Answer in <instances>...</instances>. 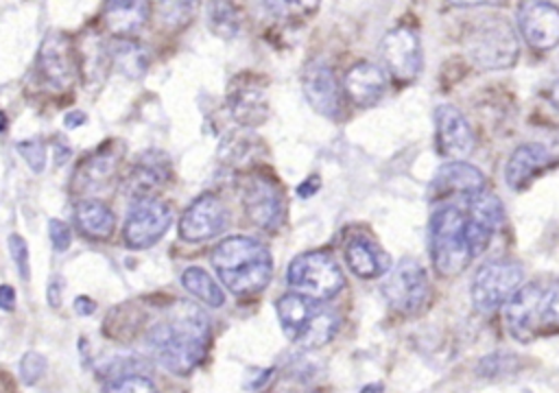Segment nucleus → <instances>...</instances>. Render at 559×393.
<instances>
[{"label":"nucleus","mask_w":559,"mask_h":393,"mask_svg":"<svg viewBox=\"0 0 559 393\" xmlns=\"http://www.w3.org/2000/svg\"><path fill=\"white\" fill-rule=\"evenodd\" d=\"M286 279L295 288V293H301V295L319 299V301L334 297L343 288V282H345L338 264L325 251L299 253L288 264Z\"/></svg>","instance_id":"7"},{"label":"nucleus","mask_w":559,"mask_h":393,"mask_svg":"<svg viewBox=\"0 0 559 393\" xmlns=\"http://www.w3.org/2000/svg\"><path fill=\"white\" fill-rule=\"evenodd\" d=\"M114 168H116V155H114V151L105 148L85 162L81 172H76V181L81 179V183L94 186L96 181H105L107 177H111Z\"/></svg>","instance_id":"31"},{"label":"nucleus","mask_w":559,"mask_h":393,"mask_svg":"<svg viewBox=\"0 0 559 393\" xmlns=\"http://www.w3.org/2000/svg\"><path fill=\"white\" fill-rule=\"evenodd\" d=\"M550 159H552V155L544 144H537V142L520 144L511 153V157L504 166V179H507L509 188H513V190L526 188L533 181V177H537L550 164Z\"/></svg>","instance_id":"21"},{"label":"nucleus","mask_w":559,"mask_h":393,"mask_svg":"<svg viewBox=\"0 0 559 393\" xmlns=\"http://www.w3.org/2000/svg\"><path fill=\"white\" fill-rule=\"evenodd\" d=\"M9 251L13 255V262H15L17 271H20V277L26 279L28 277V247L17 234L9 236Z\"/></svg>","instance_id":"37"},{"label":"nucleus","mask_w":559,"mask_h":393,"mask_svg":"<svg viewBox=\"0 0 559 393\" xmlns=\"http://www.w3.org/2000/svg\"><path fill=\"white\" fill-rule=\"evenodd\" d=\"M542 284L522 286L504 306V327L518 341H528L537 336V303H539Z\"/></svg>","instance_id":"19"},{"label":"nucleus","mask_w":559,"mask_h":393,"mask_svg":"<svg viewBox=\"0 0 559 393\" xmlns=\"http://www.w3.org/2000/svg\"><path fill=\"white\" fill-rule=\"evenodd\" d=\"M264 4L277 17H304L317 9L319 0H264Z\"/></svg>","instance_id":"33"},{"label":"nucleus","mask_w":559,"mask_h":393,"mask_svg":"<svg viewBox=\"0 0 559 393\" xmlns=\"http://www.w3.org/2000/svg\"><path fill=\"white\" fill-rule=\"evenodd\" d=\"M212 264L234 295L260 293L273 273V260L266 247L247 236L221 240L212 251Z\"/></svg>","instance_id":"2"},{"label":"nucleus","mask_w":559,"mask_h":393,"mask_svg":"<svg viewBox=\"0 0 559 393\" xmlns=\"http://www.w3.org/2000/svg\"><path fill=\"white\" fill-rule=\"evenodd\" d=\"M7 127V118H4V114L0 111V131Z\"/></svg>","instance_id":"46"},{"label":"nucleus","mask_w":559,"mask_h":393,"mask_svg":"<svg viewBox=\"0 0 559 393\" xmlns=\"http://www.w3.org/2000/svg\"><path fill=\"white\" fill-rule=\"evenodd\" d=\"M559 332V284L542 286L537 303V336Z\"/></svg>","instance_id":"28"},{"label":"nucleus","mask_w":559,"mask_h":393,"mask_svg":"<svg viewBox=\"0 0 559 393\" xmlns=\"http://www.w3.org/2000/svg\"><path fill=\"white\" fill-rule=\"evenodd\" d=\"M76 225L90 238H109L114 231V214L100 201H81L76 207Z\"/></svg>","instance_id":"26"},{"label":"nucleus","mask_w":559,"mask_h":393,"mask_svg":"<svg viewBox=\"0 0 559 393\" xmlns=\"http://www.w3.org/2000/svg\"><path fill=\"white\" fill-rule=\"evenodd\" d=\"M430 190L437 196H448V194L469 196L474 192L485 190V175L476 166L463 159H452L437 170Z\"/></svg>","instance_id":"20"},{"label":"nucleus","mask_w":559,"mask_h":393,"mask_svg":"<svg viewBox=\"0 0 559 393\" xmlns=\"http://www.w3.org/2000/svg\"><path fill=\"white\" fill-rule=\"evenodd\" d=\"M275 308L284 334L304 349L323 347L338 330V317L319 299L301 293L282 295Z\"/></svg>","instance_id":"3"},{"label":"nucleus","mask_w":559,"mask_h":393,"mask_svg":"<svg viewBox=\"0 0 559 393\" xmlns=\"http://www.w3.org/2000/svg\"><path fill=\"white\" fill-rule=\"evenodd\" d=\"M181 284L188 293H192L197 299H201L207 306H223L225 301L223 288L210 277V273H205L199 266H188L181 273Z\"/></svg>","instance_id":"27"},{"label":"nucleus","mask_w":559,"mask_h":393,"mask_svg":"<svg viewBox=\"0 0 559 393\" xmlns=\"http://www.w3.org/2000/svg\"><path fill=\"white\" fill-rule=\"evenodd\" d=\"M382 295L389 306L400 314H417L430 299V282L424 266L404 258L389 269V275L382 284Z\"/></svg>","instance_id":"8"},{"label":"nucleus","mask_w":559,"mask_h":393,"mask_svg":"<svg viewBox=\"0 0 559 393\" xmlns=\"http://www.w3.org/2000/svg\"><path fill=\"white\" fill-rule=\"evenodd\" d=\"M227 103H229V111H231L234 120L240 124H247V127L260 124L269 114L264 83H260L251 74L234 79L229 94H227Z\"/></svg>","instance_id":"17"},{"label":"nucleus","mask_w":559,"mask_h":393,"mask_svg":"<svg viewBox=\"0 0 559 393\" xmlns=\"http://www.w3.org/2000/svg\"><path fill=\"white\" fill-rule=\"evenodd\" d=\"M435 140L439 153L450 159H463L474 148V133L463 114L452 105L435 109Z\"/></svg>","instance_id":"16"},{"label":"nucleus","mask_w":559,"mask_h":393,"mask_svg":"<svg viewBox=\"0 0 559 393\" xmlns=\"http://www.w3.org/2000/svg\"><path fill=\"white\" fill-rule=\"evenodd\" d=\"M173 214L170 207L157 199L138 201L135 207L129 212L124 225V240L133 249H146L155 245L164 231L170 227Z\"/></svg>","instance_id":"13"},{"label":"nucleus","mask_w":559,"mask_h":393,"mask_svg":"<svg viewBox=\"0 0 559 393\" xmlns=\"http://www.w3.org/2000/svg\"><path fill=\"white\" fill-rule=\"evenodd\" d=\"M48 231H50V240H52V247L57 251H66L72 242V234H70V227L63 223V221H50L48 223Z\"/></svg>","instance_id":"38"},{"label":"nucleus","mask_w":559,"mask_h":393,"mask_svg":"<svg viewBox=\"0 0 559 393\" xmlns=\"http://www.w3.org/2000/svg\"><path fill=\"white\" fill-rule=\"evenodd\" d=\"M74 310H76L79 314H90V312L94 310V303H92L87 297H79L76 303H74Z\"/></svg>","instance_id":"43"},{"label":"nucleus","mask_w":559,"mask_h":393,"mask_svg":"<svg viewBox=\"0 0 559 393\" xmlns=\"http://www.w3.org/2000/svg\"><path fill=\"white\" fill-rule=\"evenodd\" d=\"M227 227V210L214 194H203L190 203L183 212L179 231L190 242H201L218 236Z\"/></svg>","instance_id":"15"},{"label":"nucleus","mask_w":559,"mask_h":393,"mask_svg":"<svg viewBox=\"0 0 559 393\" xmlns=\"http://www.w3.org/2000/svg\"><path fill=\"white\" fill-rule=\"evenodd\" d=\"M362 393H382V386L380 384H369L362 389Z\"/></svg>","instance_id":"45"},{"label":"nucleus","mask_w":559,"mask_h":393,"mask_svg":"<svg viewBox=\"0 0 559 393\" xmlns=\"http://www.w3.org/2000/svg\"><path fill=\"white\" fill-rule=\"evenodd\" d=\"M345 260L349 269L365 279L380 277L391 269L389 255L367 238H352L345 247Z\"/></svg>","instance_id":"25"},{"label":"nucleus","mask_w":559,"mask_h":393,"mask_svg":"<svg viewBox=\"0 0 559 393\" xmlns=\"http://www.w3.org/2000/svg\"><path fill=\"white\" fill-rule=\"evenodd\" d=\"M502 221H504V207L496 194L480 190L467 196L465 234H467V245L474 258L489 247Z\"/></svg>","instance_id":"10"},{"label":"nucleus","mask_w":559,"mask_h":393,"mask_svg":"<svg viewBox=\"0 0 559 393\" xmlns=\"http://www.w3.org/2000/svg\"><path fill=\"white\" fill-rule=\"evenodd\" d=\"M107 393H157L153 382L142 378V376H124L120 380H116Z\"/></svg>","instance_id":"34"},{"label":"nucleus","mask_w":559,"mask_h":393,"mask_svg":"<svg viewBox=\"0 0 559 393\" xmlns=\"http://www.w3.org/2000/svg\"><path fill=\"white\" fill-rule=\"evenodd\" d=\"M304 94L310 107L328 118H334L341 109V87L334 70L325 61H312L304 70Z\"/></svg>","instance_id":"18"},{"label":"nucleus","mask_w":559,"mask_h":393,"mask_svg":"<svg viewBox=\"0 0 559 393\" xmlns=\"http://www.w3.org/2000/svg\"><path fill=\"white\" fill-rule=\"evenodd\" d=\"M430 255L435 269L445 275H459L472 262L465 234V214L456 205H441L430 218Z\"/></svg>","instance_id":"5"},{"label":"nucleus","mask_w":559,"mask_h":393,"mask_svg":"<svg viewBox=\"0 0 559 393\" xmlns=\"http://www.w3.org/2000/svg\"><path fill=\"white\" fill-rule=\"evenodd\" d=\"M317 188H319V179H317V177H310L308 183H301V186L297 188V192H299L301 196H310Z\"/></svg>","instance_id":"42"},{"label":"nucleus","mask_w":559,"mask_h":393,"mask_svg":"<svg viewBox=\"0 0 559 393\" xmlns=\"http://www.w3.org/2000/svg\"><path fill=\"white\" fill-rule=\"evenodd\" d=\"M522 266L515 260L496 258L485 262L476 271L469 288L474 310L491 314L502 308L522 288Z\"/></svg>","instance_id":"6"},{"label":"nucleus","mask_w":559,"mask_h":393,"mask_svg":"<svg viewBox=\"0 0 559 393\" xmlns=\"http://www.w3.org/2000/svg\"><path fill=\"white\" fill-rule=\"evenodd\" d=\"M48 301H50L52 308H57L59 301H61V282H59V277H52V282L48 286Z\"/></svg>","instance_id":"41"},{"label":"nucleus","mask_w":559,"mask_h":393,"mask_svg":"<svg viewBox=\"0 0 559 393\" xmlns=\"http://www.w3.org/2000/svg\"><path fill=\"white\" fill-rule=\"evenodd\" d=\"M79 72V59L72 41L61 33H50L37 55V74L52 92H66Z\"/></svg>","instance_id":"9"},{"label":"nucleus","mask_w":559,"mask_h":393,"mask_svg":"<svg viewBox=\"0 0 559 393\" xmlns=\"http://www.w3.org/2000/svg\"><path fill=\"white\" fill-rule=\"evenodd\" d=\"M465 52L480 70H504L518 59L520 44L509 20L500 15L478 17L465 35Z\"/></svg>","instance_id":"4"},{"label":"nucleus","mask_w":559,"mask_h":393,"mask_svg":"<svg viewBox=\"0 0 559 393\" xmlns=\"http://www.w3.org/2000/svg\"><path fill=\"white\" fill-rule=\"evenodd\" d=\"M518 26L535 50H550L559 44V9L546 0H524L518 7Z\"/></svg>","instance_id":"12"},{"label":"nucleus","mask_w":559,"mask_h":393,"mask_svg":"<svg viewBox=\"0 0 559 393\" xmlns=\"http://www.w3.org/2000/svg\"><path fill=\"white\" fill-rule=\"evenodd\" d=\"M197 4L199 0H159V15L166 24L179 26L194 15Z\"/></svg>","instance_id":"32"},{"label":"nucleus","mask_w":559,"mask_h":393,"mask_svg":"<svg viewBox=\"0 0 559 393\" xmlns=\"http://www.w3.org/2000/svg\"><path fill=\"white\" fill-rule=\"evenodd\" d=\"M450 7L467 9V7H502L504 0H445Z\"/></svg>","instance_id":"39"},{"label":"nucleus","mask_w":559,"mask_h":393,"mask_svg":"<svg viewBox=\"0 0 559 393\" xmlns=\"http://www.w3.org/2000/svg\"><path fill=\"white\" fill-rule=\"evenodd\" d=\"M242 203L249 221L266 231H275L284 221V196L269 177H251L242 190Z\"/></svg>","instance_id":"11"},{"label":"nucleus","mask_w":559,"mask_h":393,"mask_svg":"<svg viewBox=\"0 0 559 393\" xmlns=\"http://www.w3.org/2000/svg\"><path fill=\"white\" fill-rule=\"evenodd\" d=\"M44 369H46V360H44L39 354H35V352H28V354L22 358V362H20L22 380H24L26 384H35V382L41 378Z\"/></svg>","instance_id":"35"},{"label":"nucleus","mask_w":559,"mask_h":393,"mask_svg":"<svg viewBox=\"0 0 559 393\" xmlns=\"http://www.w3.org/2000/svg\"><path fill=\"white\" fill-rule=\"evenodd\" d=\"M114 61L116 66L127 74V76H142V72L148 66V57L146 52L131 41H120L114 48Z\"/></svg>","instance_id":"30"},{"label":"nucleus","mask_w":559,"mask_h":393,"mask_svg":"<svg viewBox=\"0 0 559 393\" xmlns=\"http://www.w3.org/2000/svg\"><path fill=\"white\" fill-rule=\"evenodd\" d=\"M148 17V0H105L103 22L109 33L127 37L138 33Z\"/></svg>","instance_id":"24"},{"label":"nucleus","mask_w":559,"mask_h":393,"mask_svg":"<svg viewBox=\"0 0 559 393\" xmlns=\"http://www.w3.org/2000/svg\"><path fill=\"white\" fill-rule=\"evenodd\" d=\"M382 57L386 70L397 81H413L421 70V41L419 35L408 26L391 28L382 39Z\"/></svg>","instance_id":"14"},{"label":"nucleus","mask_w":559,"mask_h":393,"mask_svg":"<svg viewBox=\"0 0 559 393\" xmlns=\"http://www.w3.org/2000/svg\"><path fill=\"white\" fill-rule=\"evenodd\" d=\"M343 85L354 105L371 107L382 98L386 79H384V72L376 63L360 61L347 70Z\"/></svg>","instance_id":"22"},{"label":"nucleus","mask_w":559,"mask_h":393,"mask_svg":"<svg viewBox=\"0 0 559 393\" xmlns=\"http://www.w3.org/2000/svg\"><path fill=\"white\" fill-rule=\"evenodd\" d=\"M166 177H168V159L159 153H146L142 159H138V164L129 172L127 194L138 201L151 199V194L166 183Z\"/></svg>","instance_id":"23"},{"label":"nucleus","mask_w":559,"mask_h":393,"mask_svg":"<svg viewBox=\"0 0 559 393\" xmlns=\"http://www.w3.org/2000/svg\"><path fill=\"white\" fill-rule=\"evenodd\" d=\"M15 306V290L11 286H0V308L2 310H13Z\"/></svg>","instance_id":"40"},{"label":"nucleus","mask_w":559,"mask_h":393,"mask_svg":"<svg viewBox=\"0 0 559 393\" xmlns=\"http://www.w3.org/2000/svg\"><path fill=\"white\" fill-rule=\"evenodd\" d=\"M207 341V317L201 308L183 301L170 308V312L155 323L146 336V345L155 360L177 376L192 371L203 360Z\"/></svg>","instance_id":"1"},{"label":"nucleus","mask_w":559,"mask_h":393,"mask_svg":"<svg viewBox=\"0 0 559 393\" xmlns=\"http://www.w3.org/2000/svg\"><path fill=\"white\" fill-rule=\"evenodd\" d=\"M207 17L216 35L229 39L238 33V13L229 0H210Z\"/></svg>","instance_id":"29"},{"label":"nucleus","mask_w":559,"mask_h":393,"mask_svg":"<svg viewBox=\"0 0 559 393\" xmlns=\"http://www.w3.org/2000/svg\"><path fill=\"white\" fill-rule=\"evenodd\" d=\"M17 151L22 153V157L28 162V166H31L35 172L44 170V164H46V148H44L39 142H35V140L20 142V144H17Z\"/></svg>","instance_id":"36"},{"label":"nucleus","mask_w":559,"mask_h":393,"mask_svg":"<svg viewBox=\"0 0 559 393\" xmlns=\"http://www.w3.org/2000/svg\"><path fill=\"white\" fill-rule=\"evenodd\" d=\"M548 100H550V105L559 111V81H555L552 87L548 90Z\"/></svg>","instance_id":"44"}]
</instances>
